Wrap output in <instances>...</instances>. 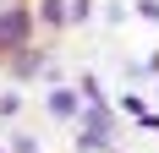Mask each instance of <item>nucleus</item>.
Listing matches in <instances>:
<instances>
[{"label":"nucleus","mask_w":159,"mask_h":153,"mask_svg":"<svg viewBox=\"0 0 159 153\" xmlns=\"http://www.w3.org/2000/svg\"><path fill=\"white\" fill-rule=\"evenodd\" d=\"M11 153H39V142H33V137H16V142H11Z\"/></svg>","instance_id":"nucleus-5"},{"label":"nucleus","mask_w":159,"mask_h":153,"mask_svg":"<svg viewBox=\"0 0 159 153\" xmlns=\"http://www.w3.org/2000/svg\"><path fill=\"white\" fill-rule=\"evenodd\" d=\"M39 22L61 28V22H66V0H44V6H39Z\"/></svg>","instance_id":"nucleus-3"},{"label":"nucleus","mask_w":159,"mask_h":153,"mask_svg":"<svg viewBox=\"0 0 159 153\" xmlns=\"http://www.w3.org/2000/svg\"><path fill=\"white\" fill-rule=\"evenodd\" d=\"M49 109L55 115H77V93H49Z\"/></svg>","instance_id":"nucleus-4"},{"label":"nucleus","mask_w":159,"mask_h":153,"mask_svg":"<svg viewBox=\"0 0 159 153\" xmlns=\"http://www.w3.org/2000/svg\"><path fill=\"white\" fill-rule=\"evenodd\" d=\"M104 142H110V115L93 109L88 115V131H82V148H104Z\"/></svg>","instance_id":"nucleus-2"},{"label":"nucleus","mask_w":159,"mask_h":153,"mask_svg":"<svg viewBox=\"0 0 159 153\" xmlns=\"http://www.w3.org/2000/svg\"><path fill=\"white\" fill-rule=\"evenodd\" d=\"M33 38V11L28 6H11V11H0V55H11Z\"/></svg>","instance_id":"nucleus-1"}]
</instances>
